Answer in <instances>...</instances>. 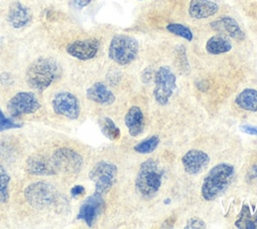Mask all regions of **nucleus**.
Here are the masks:
<instances>
[{"label": "nucleus", "mask_w": 257, "mask_h": 229, "mask_svg": "<svg viewBox=\"0 0 257 229\" xmlns=\"http://www.w3.org/2000/svg\"><path fill=\"white\" fill-rule=\"evenodd\" d=\"M163 171L159 164L149 159L145 161L138 172L136 178V188L144 197H153L162 185Z\"/></svg>", "instance_id": "obj_3"}, {"label": "nucleus", "mask_w": 257, "mask_h": 229, "mask_svg": "<svg viewBox=\"0 0 257 229\" xmlns=\"http://www.w3.org/2000/svg\"><path fill=\"white\" fill-rule=\"evenodd\" d=\"M219 10L217 3L211 0H191L189 14L194 19H205L215 15Z\"/></svg>", "instance_id": "obj_17"}, {"label": "nucleus", "mask_w": 257, "mask_h": 229, "mask_svg": "<svg viewBox=\"0 0 257 229\" xmlns=\"http://www.w3.org/2000/svg\"><path fill=\"white\" fill-rule=\"evenodd\" d=\"M51 158L56 171L65 174H76L81 170L83 165L82 157L69 148H59L55 150Z\"/></svg>", "instance_id": "obj_8"}, {"label": "nucleus", "mask_w": 257, "mask_h": 229, "mask_svg": "<svg viewBox=\"0 0 257 229\" xmlns=\"http://www.w3.org/2000/svg\"><path fill=\"white\" fill-rule=\"evenodd\" d=\"M99 126L102 134L109 140L115 141L119 139L120 131L110 118H107V117L101 118L99 120Z\"/></svg>", "instance_id": "obj_23"}, {"label": "nucleus", "mask_w": 257, "mask_h": 229, "mask_svg": "<svg viewBox=\"0 0 257 229\" xmlns=\"http://www.w3.org/2000/svg\"><path fill=\"white\" fill-rule=\"evenodd\" d=\"M9 183L10 176L6 169L0 165V204L9 200Z\"/></svg>", "instance_id": "obj_24"}, {"label": "nucleus", "mask_w": 257, "mask_h": 229, "mask_svg": "<svg viewBox=\"0 0 257 229\" xmlns=\"http://www.w3.org/2000/svg\"><path fill=\"white\" fill-rule=\"evenodd\" d=\"M124 123L132 137H138L144 131L145 121L142 109L139 106H132L124 117Z\"/></svg>", "instance_id": "obj_19"}, {"label": "nucleus", "mask_w": 257, "mask_h": 229, "mask_svg": "<svg viewBox=\"0 0 257 229\" xmlns=\"http://www.w3.org/2000/svg\"><path fill=\"white\" fill-rule=\"evenodd\" d=\"M233 175L234 167L230 164L221 163L213 167L203 181L202 197L207 201L215 200L228 188Z\"/></svg>", "instance_id": "obj_2"}, {"label": "nucleus", "mask_w": 257, "mask_h": 229, "mask_svg": "<svg viewBox=\"0 0 257 229\" xmlns=\"http://www.w3.org/2000/svg\"><path fill=\"white\" fill-rule=\"evenodd\" d=\"M104 206L101 195L94 193L85 199V201L81 204L77 218L84 221L87 226H92L97 216L101 212Z\"/></svg>", "instance_id": "obj_13"}, {"label": "nucleus", "mask_w": 257, "mask_h": 229, "mask_svg": "<svg viewBox=\"0 0 257 229\" xmlns=\"http://www.w3.org/2000/svg\"><path fill=\"white\" fill-rule=\"evenodd\" d=\"M235 226L240 229H257V211L252 212L247 205H244Z\"/></svg>", "instance_id": "obj_22"}, {"label": "nucleus", "mask_w": 257, "mask_h": 229, "mask_svg": "<svg viewBox=\"0 0 257 229\" xmlns=\"http://www.w3.org/2000/svg\"><path fill=\"white\" fill-rule=\"evenodd\" d=\"M232 49V43L224 35H214L210 37L206 43V50L210 54H222Z\"/></svg>", "instance_id": "obj_21"}, {"label": "nucleus", "mask_w": 257, "mask_h": 229, "mask_svg": "<svg viewBox=\"0 0 257 229\" xmlns=\"http://www.w3.org/2000/svg\"><path fill=\"white\" fill-rule=\"evenodd\" d=\"M86 97L93 102L102 105H109L114 102L115 96L111 90L102 82H95L86 90Z\"/></svg>", "instance_id": "obj_18"}, {"label": "nucleus", "mask_w": 257, "mask_h": 229, "mask_svg": "<svg viewBox=\"0 0 257 229\" xmlns=\"http://www.w3.org/2000/svg\"><path fill=\"white\" fill-rule=\"evenodd\" d=\"M61 72L59 63L51 58L41 56L33 60L26 70L27 84L37 90L43 91L59 77Z\"/></svg>", "instance_id": "obj_1"}, {"label": "nucleus", "mask_w": 257, "mask_h": 229, "mask_svg": "<svg viewBox=\"0 0 257 229\" xmlns=\"http://www.w3.org/2000/svg\"><path fill=\"white\" fill-rule=\"evenodd\" d=\"M31 20L32 13L27 6L19 1H14L10 4L7 13V21L13 28H23L28 25Z\"/></svg>", "instance_id": "obj_14"}, {"label": "nucleus", "mask_w": 257, "mask_h": 229, "mask_svg": "<svg viewBox=\"0 0 257 229\" xmlns=\"http://www.w3.org/2000/svg\"><path fill=\"white\" fill-rule=\"evenodd\" d=\"M22 127V124H19L12 119H8L3 113L2 109L0 108V132L11 130V129H19Z\"/></svg>", "instance_id": "obj_27"}, {"label": "nucleus", "mask_w": 257, "mask_h": 229, "mask_svg": "<svg viewBox=\"0 0 257 229\" xmlns=\"http://www.w3.org/2000/svg\"><path fill=\"white\" fill-rule=\"evenodd\" d=\"M160 143V138L156 135L144 140L143 142L139 143L137 146H135V151L140 154H150L154 152L158 145Z\"/></svg>", "instance_id": "obj_25"}, {"label": "nucleus", "mask_w": 257, "mask_h": 229, "mask_svg": "<svg viewBox=\"0 0 257 229\" xmlns=\"http://www.w3.org/2000/svg\"><path fill=\"white\" fill-rule=\"evenodd\" d=\"M206 225L204 221L199 218H192L188 221L186 228H205Z\"/></svg>", "instance_id": "obj_28"}, {"label": "nucleus", "mask_w": 257, "mask_h": 229, "mask_svg": "<svg viewBox=\"0 0 257 229\" xmlns=\"http://www.w3.org/2000/svg\"><path fill=\"white\" fill-rule=\"evenodd\" d=\"M91 1L92 0H72V6L77 9H81L87 6Z\"/></svg>", "instance_id": "obj_30"}, {"label": "nucleus", "mask_w": 257, "mask_h": 229, "mask_svg": "<svg viewBox=\"0 0 257 229\" xmlns=\"http://www.w3.org/2000/svg\"><path fill=\"white\" fill-rule=\"evenodd\" d=\"M40 107L36 95L30 91H20L10 98L7 109L12 118H19L23 114L35 112Z\"/></svg>", "instance_id": "obj_9"}, {"label": "nucleus", "mask_w": 257, "mask_h": 229, "mask_svg": "<svg viewBox=\"0 0 257 229\" xmlns=\"http://www.w3.org/2000/svg\"><path fill=\"white\" fill-rule=\"evenodd\" d=\"M236 104L248 111H257V90L253 88L243 89L235 98Z\"/></svg>", "instance_id": "obj_20"}, {"label": "nucleus", "mask_w": 257, "mask_h": 229, "mask_svg": "<svg viewBox=\"0 0 257 229\" xmlns=\"http://www.w3.org/2000/svg\"><path fill=\"white\" fill-rule=\"evenodd\" d=\"M99 45V41L95 38L80 39L69 43L66 51L70 56L79 60H89L97 54Z\"/></svg>", "instance_id": "obj_11"}, {"label": "nucleus", "mask_w": 257, "mask_h": 229, "mask_svg": "<svg viewBox=\"0 0 257 229\" xmlns=\"http://www.w3.org/2000/svg\"><path fill=\"white\" fill-rule=\"evenodd\" d=\"M26 172L34 176H52L57 173L52 158L42 154H34L26 161Z\"/></svg>", "instance_id": "obj_12"}, {"label": "nucleus", "mask_w": 257, "mask_h": 229, "mask_svg": "<svg viewBox=\"0 0 257 229\" xmlns=\"http://www.w3.org/2000/svg\"><path fill=\"white\" fill-rule=\"evenodd\" d=\"M24 197L30 206L37 209H43L56 202L57 190L48 182H34L25 188Z\"/></svg>", "instance_id": "obj_5"}, {"label": "nucleus", "mask_w": 257, "mask_h": 229, "mask_svg": "<svg viewBox=\"0 0 257 229\" xmlns=\"http://www.w3.org/2000/svg\"><path fill=\"white\" fill-rule=\"evenodd\" d=\"M52 108L56 114L69 120H76L80 114V105L77 97L68 91H60L52 98Z\"/></svg>", "instance_id": "obj_10"}, {"label": "nucleus", "mask_w": 257, "mask_h": 229, "mask_svg": "<svg viewBox=\"0 0 257 229\" xmlns=\"http://www.w3.org/2000/svg\"><path fill=\"white\" fill-rule=\"evenodd\" d=\"M176 88V75L169 66H161L155 74L154 97L158 103L165 105L169 102Z\"/></svg>", "instance_id": "obj_7"}, {"label": "nucleus", "mask_w": 257, "mask_h": 229, "mask_svg": "<svg viewBox=\"0 0 257 229\" xmlns=\"http://www.w3.org/2000/svg\"><path fill=\"white\" fill-rule=\"evenodd\" d=\"M138 51L139 42L136 38L125 34H116L109 43L108 56L115 63L126 65L136 59Z\"/></svg>", "instance_id": "obj_4"}, {"label": "nucleus", "mask_w": 257, "mask_h": 229, "mask_svg": "<svg viewBox=\"0 0 257 229\" xmlns=\"http://www.w3.org/2000/svg\"><path fill=\"white\" fill-rule=\"evenodd\" d=\"M242 130L247 133V134H250V135H253V136H257V128L256 127H250V126H243L241 127Z\"/></svg>", "instance_id": "obj_31"}, {"label": "nucleus", "mask_w": 257, "mask_h": 229, "mask_svg": "<svg viewBox=\"0 0 257 229\" xmlns=\"http://www.w3.org/2000/svg\"><path fill=\"white\" fill-rule=\"evenodd\" d=\"M117 168L107 161H100L94 165L88 174L89 179L94 183V193L103 195L107 193L115 182Z\"/></svg>", "instance_id": "obj_6"}, {"label": "nucleus", "mask_w": 257, "mask_h": 229, "mask_svg": "<svg viewBox=\"0 0 257 229\" xmlns=\"http://www.w3.org/2000/svg\"><path fill=\"white\" fill-rule=\"evenodd\" d=\"M167 30L177 36L183 37L184 39L191 41L193 39V33L189 27L180 23H170L166 26Z\"/></svg>", "instance_id": "obj_26"}, {"label": "nucleus", "mask_w": 257, "mask_h": 229, "mask_svg": "<svg viewBox=\"0 0 257 229\" xmlns=\"http://www.w3.org/2000/svg\"><path fill=\"white\" fill-rule=\"evenodd\" d=\"M210 25L215 31L227 34L234 39L243 40L245 38V33L243 32L237 21L232 17H221L220 19L211 22Z\"/></svg>", "instance_id": "obj_16"}, {"label": "nucleus", "mask_w": 257, "mask_h": 229, "mask_svg": "<svg viewBox=\"0 0 257 229\" xmlns=\"http://www.w3.org/2000/svg\"><path fill=\"white\" fill-rule=\"evenodd\" d=\"M84 188L82 187V186H80V185H76V186H74V187H72V189H71V191H70V193H71V196L73 197V198H76V197H78V196H80V195H82L83 193H84Z\"/></svg>", "instance_id": "obj_29"}, {"label": "nucleus", "mask_w": 257, "mask_h": 229, "mask_svg": "<svg viewBox=\"0 0 257 229\" xmlns=\"http://www.w3.org/2000/svg\"><path fill=\"white\" fill-rule=\"evenodd\" d=\"M209 162V156L200 150H190L182 158L184 169L186 173L190 175L199 174L204 168L208 166Z\"/></svg>", "instance_id": "obj_15"}]
</instances>
